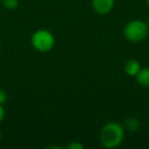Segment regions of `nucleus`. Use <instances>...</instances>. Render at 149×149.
<instances>
[{
    "mask_svg": "<svg viewBox=\"0 0 149 149\" xmlns=\"http://www.w3.org/2000/svg\"><path fill=\"white\" fill-rule=\"evenodd\" d=\"M125 138V128L116 122L106 123L100 130L99 139L102 146L107 149H113L123 143Z\"/></svg>",
    "mask_w": 149,
    "mask_h": 149,
    "instance_id": "f257e3e1",
    "label": "nucleus"
},
{
    "mask_svg": "<svg viewBox=\"0 0 149 149\" xmlns=\"http://www.w3.org/2000/svg\"><path fill=\"white\" fill-rule=\"evenodd\" d=\"M149 26L142 19H133L124 27V36L128 41L137 43L148 37Z\"/></svg>",
    "mask_w": 149,
    "mask_h": 149,
    "instance_id": "f03ea898",
    "label": "nucleus"
},
{
    "mask_svg": "<svg viewBox=\"0 0 149 149\" xmlns=\"http://www.w3.org/2000/svg\"><path fill=\"white\" fill-rule=\"evenodd\" d=\"M31 44L35 50L41 53H47L55 45V38L50 31L45 29L37 30L31 37Z\"/></svg>",
    "mask_w": 149,
    "mask_h": 149,
    "instance_id": "7ed1b4c3",
    "label": "nucleus"
},
{
    "mask_svg": "<svg viewBox=\"0 0 149 149\" xmlns=\"http://www.w3.org/2000/svg\"><path fill=\"white\" fill-rule=\"evenodd\" d=\"M114 0H92V6L98 15H107L114 6Z\"/></svg>",
    "mask_w": 149,
    "mask_h": 149,
    "instance_id": "20e7f679",
    "label": "nucleus"
},
{
    "mask_svg": "<svg viewBox=\"0 0 149 149\" xmlns=\"http://www.w3.org/2000/svg\"><path fill=\"white\" fill-rule=\"evenodd\" d=\"M141 64L140 62L138 61L135 58H132V59H129L128 61L125 64V72L128 74L129 77H136V74L139 72V70H141Z\"/></svg>",
    "mask_w": 149,
    "mask_h": 149,
    "instance_id": "39448f33",
    "label": "nucleus"
},
{
    "mask_svg": "<svg viewBox=\"0 0 149 149\" xmlns=\"http://www.w3.org/2000/svg\"><path fill=\"white\" fill-rule=\"evenodd\" d=\"M136 82L139 86L143 88H149V68H141L139 72L136 74Z\"/></svg>",
    "mask_w": 149,
    "mask_h": 149,
    "instance_id": "423d86ee",
    "label": "nucleus"
},
{
    "mask_svg": "<svg viewBox=\"0 0 149 149\" xmlns=\"http://www.w3.org/2000/svg\"><path fill=\"white\" fill-rule=\"evenodd\" d=\"M124 128H126L130 132H136L140 128V122L136 118H128L124 123Z\"/></svg>",
    "mask_w": 149,
    "mask_h": 149,
    "instance_id": "0eeeda50",
    "label": "nucleus"
},
{
    "mask_svg": "<svg viewBox=\"0 0 149 149\" xmlns=\"http://www.w3.org/2000/svg\"><path fill=\"white\" fill-rule=\"evenodd\" d=\"M3 6L8 10H15L19 7V0H3Z\"/></svg>",
    "mask_w": 149,
    "mask_h": 149,
    "instance_id": "6e6552de",
    "label": "nucleus"
},
{
    "mask_svg": "<svg viewBox=\"0 0 149 149\" xmlns=\"http://www.w3.org/2000/svg\"><path fill=\"white\" fill-rule=\"evenodd\" d=\"M68 149H83L84 145L82 144L81 142H79V141H72V142L68 145Z\"/></svg>",
    "mask_w": 149,
    "mask_h": 149,
    "instance_id": "1a4fd4ad",
    "label": "nucleus"
},
{
    "mask_svg": "<svg viewBox=\"0 0 149 149\" xmlns=\"http://www.w3.org/2000/svg\"><path fill=\"white\" fill-rule=\"evenodd\" d=\"M7 98H8V95H7L6 91L3 89H0V104L3 105L7 101Z\"/></svg>",
    "mask_w": 149,
    "mask_h": 149,
    "instance_id": "9d476101",
    "label": "nucleus"
},
{
    "mask_svg": "<svg viewBox=\"0 0 149 149\" xmlns=\"http://www.w3.org/2000/svg\"><path fill=\"white\" fill-rule=\"evenodd\" d=\"M4 116H5V110L3 108V105L0 104V123L4 120Z\"/></svg>",
    "mask_w": 149,
    "mask_h": 149,
    "instance_id": "9b49d317",
    "label": "nucleus"
},
{
    "mask_svg": "<svg viewBox=\"0 0 149 149\" xmlns=\"http://www.w3.org/2000/svg\"><path fill=\"white\" fill-rule=\"evenodd\" d=\"M1 138H2V133H1V130H0V140H1Z\"/></svg>",
    "mask_w": 149,
    "mask_h": 149,
    "instance_id": "f8f14e48",
    "label": "nucleus"
},
{
    "mask_svg": "<svg viewBox=\"0 0 149 149\" xmlns=\"http://www.w3.org/2000/svg\"><path fill=\"white\" fill-rule=\"evenodd\" d=\"M147 24H148V26H149V15H148V19H147Z\"/></svg>",
    "mask_w": 149,
    "mask_h": 149,
    "instance_id": "ddd939ff",
    "label": "nucleus"
},
{
    "mask_svg": "<svg viewBox=\"0 0 149 149\" xmlns=\"http://www.w3.org/2000/svg\"><path fill=\"white\" fill-rule=\"evenodd\" d=\"M146 2H147V4L149 5V0H146Z\"/></svg>",
    "mask_w": 149,
    "mask_h": 149,
    "instance_id": "4468645a",
    "label": "nucleus"
},
{
    "mask_svg": "<svg viewBox=\"0 0 149 149\" xmlns=\"http://www.w3.org/2000/svg\"><path fill=\"white\" fill-rule=\"evenodd\" d=\"M0 51H1V43H0Z\"/></svg>",
    "mask_w": 149,
    "mask_h": 149,
    "instance_id": "2eb2a0df",
    "label": "nucleus"
},
{
    "mask_svg": "<svg viewBox=\"0 0 149 149\" xmlns=\"http://www.w3.org/2000/svg\"><path fill=\"white\" fill-rule=\"evenodd\" d=\"M2 1H3V0H0V3H1V2H2Z\"/></svg>",
    "mask_w": 149,
    "mask_h": 149,
    "instance_id": "dca6fc26",
    "label": "nucleus"
}]
</instances>
